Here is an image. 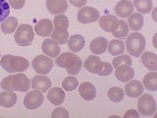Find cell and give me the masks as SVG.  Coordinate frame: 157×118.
<instances>
[{"mask_svg":"<svg viewBox=\"0 0 157 118\" xmlns=\"http://www.w3.org/2000/svg\"><path fill=\"white\" fill-rule=\"evenodd\" d=\"M51 117L52 118H69L70 117V114H69V112L64 107H58L52 112Z\"/></svg>","mask_w":157,"mask_h":118,"instance_id":"d590c367","label":"cell"},{"mask_svg":"<svg viewBox=\"0 0 157 118\" xmlns=\"http://www.w3.org/2000/svg\"><path fill=\"white\" fill-rule=\"evenodd\" d=\"M31 87L33 90H39L42 92H47L51 87V81L44 75H37L31 81Z\"/></svg>","mask_w":157,"mask_h":118,"instance_id":"5bb4252c","label":"cell"},{"mask_svg":"<svg viewBox=\"0 0 157 118\" xmlns=\"http://www.w3.org/2000/svg\"><path fill=\"white\" fill-rule=\"evenodd\" d=\"M54 62L46 55H37L32 61V66L39 75H47L52 70Z\"/></svg>","mask_w":157,"mask_h":118,"instance_id":"52a82bcc","label":"cell"},{"mask_svg":"<svg viewBox=\"0 0 157 118\" xmlns=\"http://www.w3.org/2000/svg\"><path fill=\"white\" fill-rule=\"evenodd\" d=\"M134 6L140 14H146L149 13L153 8V3L152 0H135Z\"/></svg>","mask_w":157,"mask_h":118,"instance_id":"4dcf8cb0","label":"cell"},{"mask_svg":"<svg viewBox=\"0 0 157 118\" xmlns=\"http://www.w3.org/2000/svg\"><path fill=\"white\" fill-rule=\"evenodd\" d=\"M51 38L57 41L59 44H65L69 39V32L68 28L64 27H54L51 33Z\"/></svg>","mask_w":157,"mask_h":118,"instance_id":"cb8c5ba5","label":"cell"},{"mask_svg":"<svg viewBox=\"0 0 157 118\" xmlns=\"http://www.w3.org/2000/svg\"><path fill=\"white\" fill-rule=\"evenodd\" d=\"M42 52L50 58H55L60 54L61 48L59 46V43L52 38L44 39L41 44Z\"/></svg>","mask_w":157,"mask_h":118,"instance_id":"30bf717a","label":"cell"},{"mask_svg":"<svg viewBox=\"0 0 157 118\" xmlns=\"http://www.w3.org/2000/svg\"><path fill=\"white\" fill-rule=\"evenodd\" d=\"M68 46L73 52H78L85 47L86 39L81 34H73V36L69 37L68 39Z\"/></svg>","mask_w":157,"mask_h":118,"instance_id":"603a6c76","label":"cell"},{"mask_svg":"<svg viewBox=\"0 0 157 118\" xmlns=\"http://www.w3.org/2000/svg\"><path fill=\"white\" fill-rule=\"evenodd\" d=\"M144 90V88L140 81L131 80L126 85L124 92H126V95L130 97H139L142 95Z\"/></svg>","mask_w":157,"mask_h":118,"instance_id":"e0dca14e","label":"cell"},{"mask_svg":"<svg viewBox=\"0 0 157 118\" xmlns=\"http://www.w3.org/2000/svg\"><path fill=\"white\" fill-rule=\"evenodd\" d=\"M141 61L149 71L157 70V55L153 52L145 51L141 54Z\"/></svg>","mask_w":157,"mask_h":118,"instance_id":"d4e9b609","label":"cell"},{"mask_svg":"<svg viewBox=\"0 0 157 118\" xmlns=\"http://www.w3.org/2000/svg\"><path fill=\"white\" fill-rule=\"evenodd\" d=\"M116 78L122 83H126L132 80L135 77V70L129 65H120L116 67L115 70Z\"/></svg>","mask_w":157,"mask_h":118,"instance_id":"4fadbf2b","label":"cell"},{"mask_svg":"<svg viewBox=\"0 0 157 118\" xmlns=\"http://www.w3.org/2000/svg\"><path fill=\"white\" fill-rule=\"evenodd\" d=\"M53 31V22L50 19H41L34 26V32L39 37H46L50 36Z\"/></svg>","mask_w":157,"mask_h":118,"instance_id":"8fae6325","label":"cell"},{"mask_svg":"<svg viewBox=\"0 0 157 118\" xmlns=\"http://www.w3.org/2000/svg\"><path fill=\"white\" fill-rule=\"evenodd\" d=\"M46 7L50 13L54 15H59L64 14L67 11L68 3L66 0H47Z\"/></svg>","mask_w":157,"mask_h":118,"instance_id":"ac0fdd59","label":"cell"},{"mask_svg":"<svg viewBox=\"0 0 157 118\" xmlns=\"http://www.w3.org/2000/svg\"><path fill=\"white\" fill-rule=\"evenodd\" d=\"M78 86V79L73 77L72 75L69 76L67 78L64 79V81L62 82V87L65 91L67 92H71L76 90Z\"/></svg>","mask_w":157,"mask_h":118,"instance_id":"d6a6232c","label":"cell"},{"mask_svg":"<svg viewBox=\"0 0 157 118\" xmlns=\"http://www.w3.org/2000/svg\"><path fill=\"white\" fill-rule=\"evenodd\" d=\"M44 96L41 91L33 90L29 92L24 98V105L28 109H36L43 103Z\"/></svg>","mask_w":157,"mask_h":118,"instance_id":"ba28073f","label":"cell"},{"mask_svg":"<svg viewBox=\"0 0 157 118\" xmlns=\"http://www.w3.org/2000/svg\"><path fill=\"white\" fill-rule=\"evenodd\" d=\"M0 65L8 73H20L26 71L29 66V63L24 57L6 54L2 56Z\"/></svg>","mask_w":157,"mask_h":118,"instance_id":"3957f363","label":"cell"},{"mask_svg":"<svg viewBox=\"0 0 157 118\" xmlns=\"http://www.w3.org/2000/svg\"><path fill=\"white\" fill-rule=\"evenodd\" d=\"M137 110L144 116H151L156 111V102L150 95H142L137 101Z\"/></svg>","mask_w":157,"mask_h":118,"instance_id":"8992f818","label":"cell"},{"mask_svg":"<svg viewBox=\"0 0 157 118\" xmlns=\"http://www.w3.org/2000/svg\"><path fill=\"white\" fill-rule=\"evenodd\" d=\"M112 72H113L112 64L108 63V62H103L101 70L99 71V73H98L97 75H99V76H108V75H110Z\"/></svg>","mask_w":157,"mask_h":118,"instance_id":"8d00e7d4","label":"cell"},{"mask_svg":"<svg viewBox=\"0 0 157 118\" xmlns=\"http://www.w3.org/2000/svg\"><path fill=\"white\" fill-rule=\"evenodd\" d=\"M55 64L57 66L66 69L69 75H77L82 69V60L72 52H63L56 57Z\"/></svg>","mask_w":157,"mask_h":118,"instance_id":"7a4b0ae2","label":"cell"},{"mask_svg":"<svg viewBox=\"0 0 157 118\" xmlns=\"http://www.w3.org/2000/svg\"><path fill=\"white\" fill-rule=\"evenodd\" d=\"M17 95L14 92H9V91H5L0 92V105L3 107H12L16 104L17 102Z\"/></svg>","mask_w":157,"mask_h":118,"instance_id":"484cf974","label":"cell"},{"mask_svg":"<svg viewBox=\"0 0 157 118\" xmlns=\"http://www.w3.org/2000/svg\"><path fill=\"white\" fill-rule=\"evenodd\" d=\"M134 4L130 0H121L114 8L115 13L120 18H128L131 14L134 13Z\"/></svg>","mask_w":157,"mask_h":118,"instance_id":"7c38bea8","label":"cell"},{"mask_svg":"<svg viewBox=\"0 0 157 118\" xmlns=\"http://www.w3.org/2000/svg\"><path fill=\"white\" fill-rule=\"evenodd\" d=\"M142 86L148 91L157 90V73L156 71H151L147 73L142 80Z\"/></svg>","mask_w":157,"mask_h":118,"instance_id":"83f0119b","label":"cell"},{"mask_svg":"<svg viewBox=\"0 0 157 118\" xmlns=\"http://www.w3.org/2000/svg\"><path fill=\"white\" fill-rule=\"evenodd\" d=\"M99 12L95 8L86 6L82 7L78 12V21L82 24H90L99 19Z\"/></svg>","mask_w":157,"mask_h":118,"instance_id":"9c48e42d","label":"cell"},{"mask_svg":"<svg viewBox=\"0 0 157 118\" xmlns=\"http://www.w3.org/2000/svg\"><path fill=\"white\" fill-rule=\"evenodd\" d=\"M8 3L10 5V7L18 10L24 7L25 3H26V0H8Z\"/></svg>","mask_w":157,"mask_h":118,"instance_id":"74e56055","label":"cell"},{"mask_svg":"<svg viewBox=\"0 0 157 118\" xmlns=\"http://www.w3.org/2000/svg\"><path fill=\"white\" fill-rule=\"evenodd\" d=\"M125 96V92L120 87H113L110 88L107 92L108 98L113 102H120Z\"/></svg>","mask_w":157,"mask_h":118,"instance_id":"1f68e13d","label":"cell"},{"mask_svg":"<svg viewBox=\"0 0 157 118\" xmlns=\"http://www.w3.org/2000/svg\"><path fill=\"white\" fill-rule=\"evenodd\" d=\"M47 98L52 104L60 105L65 100V92L60 88H51L47 92Z\"/></svg>","mask_w":157,"mask_h":118,"instance_id":"44dd1931","label":"cell"},{"mask_svg":"<svg viewBox=\"0 0 157 118\" xmlns=\"http://www.w3.org/2000/svg\"><path fill=\"white\" fill-rule=\"evenodd\" d=\"M152 18H153V20L156 22L157 21V19H156V9L154 8L153 9V13H152Z\"/></svg>","mask_w":157,"mask_h":118,"instance_id":"60d3db41","label":"cell"},{"mask_svg":"<svg viewBox=\"0 0 157 118\" xmlns=\"http://www.w3.org/2000/svg\"><path fill=\"white\" fill-rule=\"evenodd\" d=\"M126 48L130 55L139 57L141 54V52L144 51V49L145 48L144 36L137 32L131 33L130 36L127 37Z\"/></svg>","mask_w":157,"mask_h":118,"instance_id":"277c9868","label":"cell"},{"mask_svg":"<svg viewBox=\"0 0 157 118\" xmlns=\"http://www.w3.org/2000/svg\"><path fill=\"white\" fill-rule=\"evenodd\" d=\"M108 41L103 37H98L92 39L90 42V51L95 54V55H100V54L104 53L107 49Z\"/></svg>","mask_w":157,"mask_h":118,"instance_id":"ffe728a7","label":"cell"},{"mask_svg":"<svg viewBox=\"0 0 157 118\" xmlns=\"http://www.w3.org/2000/svg\"><path fill=\"white\" fill-rule=\"evenodd\" d=\"M132 64V57L130 55H117L114 59H113L112 61V66L113 67H118L120 65H129L131 66Z\"/></svg>","mask_w":157,"mask_h":118,"instance_id":"836d02e7","label":"cell"},{"mask_svg":"<svg viewBox=\"0 0 157 118\" xmlns=\"http://www.w3.org/2000/svg\"><path fill=\"white\" fill-rule=\"evenodd\" d=\"M118 24V18L114 15H103L99 19V27L104 32L113 33L117 27Z\"/></svg>","mask_w":157,"mask_h":118,"instance_id":"2e32d148","label":"cell"},{"mask_svg":"<svg viewBox=\"0 0 157 118\" xmlns=\"http://www.w3.org/2000/svg\"><path fill=\"white\" fill-rule=\"evenodd\" d=\"M140 113L137 112L135 109H130L128 110L125 114H124V118H139L140 117Z\"/></svg>","mask_w":157,"mask_h":118,"instance_id":"f35d334b","label":"cell"},{"mask_svg":"<svg viewBox=\"0 0 157 118\" xmlns=\"http://www.w3.org/2000/svg\"><path fill=\"white\" fill-rule=\"evenodd\" d=\"M70 3L72 5H74L75 7H78V8H82L86 5L87 0H69Z\"/></svg>","mask_w":157,"mask_h":118,"instance_id":"ab89813d","label":"cell"},{"mask_svg":"<svg viewBox=\"0 0 157 118\" xmlns=\"http://www.w3.org/2000/svg\"><path fill=\"white\" fill-rule=\"evenodd\" d=\"M18 28V19L15 17H7L1 22V31L5 34L13 33Z\"/></svg>","mask_w":157,"mask_h":118,"instance_id":"f1b7e54d","label":"cell"},{"mask_svg":"<svg viewBox=\"0 0 157 118\" xmlns=\"http://www.w3.org/2000/svg\"><path fill=\"white\" fill-rule=\"evenodd\" d=\"M112 33L114 37H116L117 39L125 38L129 34V26H128V24L124 20H118L117 27Z\"/></svg>","mask_w":157,"mask_h":118,"instance_id":"f546056e","label":"cell"},{"mask_svg":"<svg viewBox=\"0 0 157 118\" xmlns=\"http://www.w3.org/2000/svg\"><path fill=\"white\" fill-rule=\"evenodd\" d=\"M15 41L20 46H28L32 44L34 32L31 25L28 24H21L15 31Z\"/></svg>","mask_w":157,"mask_h":118,"instance_id":"5b68a950","label":"cell"},{"mask_svg":"<svg viewBox=\"0 0 157 118\" xmlns=\"http://www.w3.org/2000/svg\"><path fill=\"white\" fill-rule=\"evenodd\" d=\"M78 92L85 100H92L96 96V88L94 85L90 82H83L78 86Z\"/></svg>","mask_w":157,"mask_h":118,"instance_id":"9a60e30c","label":"cell"},{"mask_svg":"<svg viewBox=\"0 0 157 118\" xmlns=\"http://www.w3.org/2000/svg\"><path fill=\"white\" fill-rule=\"evenodd\" d=\"M128 26L129 28L134 32H139L144 27V19L142 14L140 13H132L131 14L129 17H128Z\"/></svg>","mask_w":157,"mask_h":118,"instance_id":"7402d4cb","label":"cell"},{"mask_svg":"<svg viewBox=\"0 0 157 118\" xmlns=\"http://www.w3.org/2000/svg\"><path fill=\"white\" fill-rule=\"evenodd\" d=\"M4 91L9 92H27L31 88V80L22 72L5 77L0 84Z\"/></svg>","mask_w":157,"mask_h":118,"instance_id":"6da1fadb","label":"cell"},{"mask_svg":"<svg viewBox=\"0 0 157 118\" xmlns=\"http://www.w3.org/2000/svg\"><path fill=\"white\" fill-rule=\"evenodd\" d=\"M10 14V5L8 0H0V23L3 22Z\"/></svg>","mask_w":157,"mask_h":118,"instance_id":"e575fe53","label":"cell"},{"mask_svg":"<svg viewBox=\"0 0 157 118\" xmlns=\"http://www.w3.org/2000/svg\"><path fill=\"white\" fill-rule=\"evenodd\" d=\"M102 65L103 62L101 61V59L97 55H95V54L88 56L86 58V60L85 61V68L86 69V71L93 74L99 73V71L102 68Z\"/></svg>","mask_w":157,"mask_h":118,"instance_id":"d6986e66","label":"cell"},{"mask_svg":"<svg viewBox=\"0 0 157 118\" xmlns=\"http://www.w3.org/2000/svg\"><path fill=\"white\" fill-rule=\"evenodd\" d=\"M107 49L111 55H120L125 51V42L121 39H113L110 42H108Z\"/></svg>","mask_w":157,"mask_h":118,"instance_id":"4316f807","label":"cell"}]
</instances>
